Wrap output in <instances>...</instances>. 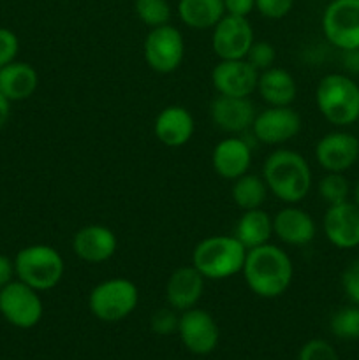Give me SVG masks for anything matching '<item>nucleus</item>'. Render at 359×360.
I'll list each match as a JSON object with an SVG mask.
<instances>
[{"mask_svg":"<svg viewBox=\"0 0 359 360\" xmlns=\"http://www.w3.org/2000/svg\"><path fill=\"white\" fill-rule=\"evenodd\" d=\"M241 274L252 294L263 299H275L285 294L291 287L294 266L285 250L266 243L246 250Z\"/></svg>","mask_w":359,"mask_h":360,"instance_id":"1","label":"nucleus"},{"mask_svg":"<svg viewBox=\"0 0 359 360\" xmlns=\"http://www.w3.org/2000/svg\"><path fill=\"white\" fill-rule=\"evenodd\" d=\"M263 179L270 193L285 204H299L312 188V169L301 153L294 150L273 151L263 167Z\"/></svg>","mask_w":359,"mask_h":360,"instance_id":"2","label":"nucleus"},{"mask_svg":"<svg viewBox=\"0 0 359 360\" xmlns=\"http://www.w3.org/2000/svg\"><path fill=\"white\" fill-rule=\"evenodd\" d=\"M246 248L234 236H210L196 245L192 266L206 280L220 281L241 273Z\"/></svg>","mask_w":359,"mask_h":360,"instance_id":"3","label":"nucleus"},{"mask_svg":"<svg viewBox=\"0 0 359 360\" xmlns=\"http://www.w3.org/2000/svg\"><path fill=\"white\" fill-rule=\"evenodd\" d=\"M315 104L331 125H352L359 120V84L345 74H327L315 88Z\"/></svg>","mask_w":359,"mask_h":360,"instance_id":"4","label":"nucleus"},{"mask_svg":"<svg viewBox=\"0 0 359 360\" xmlns=\"http://www.w3.org/2000/svg\"><path fill=\"white\" fill-rule=\"evenodd\" d=\"M16 280L37 292H48L62 281L65 264L56 248L49 245H30L14 257Z\"/></svg>","mask_w":359,"mask_h":360,"instance_id":"5","label":"nucleus"},{"mask_svg":"<svg viewBox=\"0 0 359 360\" xmlns=\"http://www.w3.org/2000/svg\"><path fill=\"white\" fill-rule=\"evenodd\" d=\"M139 302V290L127 278H109L95 285L88 295V309L97 320L116 323L125 320Z\"/></svg>","mask_w":359,"mask_h":360,"instance_id":"6","label":"nucleus"},{"mask_svg":"<svg viewBox=\"0 0 359 360\" xmlns=\"http://www.w3.org/2000/svg\"><path fill=\"white\" fill-rule=\"evenodd\" d=\"M144 62L158 74H171L180 69L185 56L183 34L171 23L150 28L143 44Z\"/></svg>","mask_w":359,"mask_h":360,"instance_id":"7","label":"nucleus"},{"mask_svg":"<svg viewBox=\"0 0 359 360\" xmlns=\"http://www.w3.org/2000/svg\"><path fill=\"white\" fill-rule=\"evenodd\" d=\"M0 313L11 326L32 329L41 322L44 306L37 290L23 281L13 280L0 288Z\"/></svg>","mask_w":359,"mask_h":360,"instance_id":"8","label":"nucleus"},{"mask_svg":"<svg viewBox=\"0 0 359 360\" xmlns=\"http://www.w3.org/2000/svg\"><path fill=\"white\" fill-rule=\"evenodd\" d=\"M322 32L340 51L359 49V0H333L324 9Z\"/></svg>","mask_w":359,"mask_h":360,"instance_id":"9","label":"nucleus"},{"mask_svg":"<svg viewBox=\"0 0 359 360\" xmlns=\"http://www.w3.org/2000/svg\"><path fill=\"white\" fill-rule=\"evenodd\" d=\"M301 130V116L292 105H267V109L257 112L250 129L252 137L267 146H280L294 139Z\"/></svg>","mask_w":359,"mask_h":360,"instance_id":"10","label":"nucleus"},{"mask_svg":"<svg viewBox=\"0 0 359 360\" xmlns=\"http://www.w3.org/2000/svg\"><path fill=\"white\" fill-rule=\"evenodd\" d=\"M211 48L218 60H241L256 41L248 18L224 14L211 28Z\"/></svg>","mask_w":359,"mask_h":360,"instance_id":"11","label":"nucleus"},{"mask_svg":"<svg viewBox=\"0 0 359 360\" xmlns=\"http://www.w3.org/2000/svg\"><path fill=\"white\" fill-rule=\"evenodd\" d=\"M180 340L194 355H208L217 348L220 330L213 316L201 308H190L180 315Z\"/></svg>","mask_w":359,"mask_h":360,"instance_id":"12","label":"nucleus"},{"mask_svg":"<svg viewBox=\"0 0 359 360\" xmlns=\"http://www.w3.org/2000/svg\"><path fill=\"white\" fill-rule=\"evenodd\" d=\"M256 105L250 97H227L217 95L210 104L213 125L229 136H241L248 132L256 120Z\"/></svg>","mask_w":359,"mask_h":360,"instance_id":"13","label":"nucleus"},{"mask_svg":"<svg viewBox=\"0 0 359 360\" xmlns=\"http://www.w3.org/2000/svg\"><path fill=\"white\" fill-rule=\"evenodd\" d=\"M259 72L241 60H218L211 70V83L218 95L227 97H250L257 90Z\"/></svg>","mask_w":359,"mask_h":360,"instance_id":"14","label":"nucleus"},{"mask_svg":"<svg viewBox=\"0 0 359 360\" xmlns=\"http://www.w3.org/2000/svg\"><path fill=\"white\" fill-rule=\"evenodd\" d=\"M315 160L326 172H345L359 160V139L348 132H329L315 144Z\"/></svg>","mask_w":359,"mask_h":360,"instance_id":"15","label":"nucleus"},{"mask_svg":"<svg viewBox=\"0 0 359 360\" xmlns=\"http://www.w3.org/2000/svg\"><path fill=\"white\" fill-rule=\"evenodd\" d=\"M322 229L327 241L336 248H355L359 246V207L348 200L327 206Z\"/></svg>","mask_w":359,"mask_h":360,"instance_id":"16","label":"nucleus"},{"mask_svg":"<svg viewBox=\"0 0 359 360\" xmlns=\"http://www.w3.org/2000/svg\"><path fill=\"white\" fill-rule=\"evenodd\" d=\"M118 239L106 225H84L74 234L73 252L80 260L87 264H104L116 253Z\"/></svg>","mask_w":359,"mask_h":360,"instance_id":"17","label":"nucleus"},{"mask_svg":"<svg viewBox=\"0 0 359 360\" xmlns=\"http://www.w3.org/2000/svg\"><path fill=\"white\" fill-rule=\"evenodd\" d=\"M211 165L222 179L234 181L246 174L252 165V146L239 136L225 137L218 141L211 153Z\"/></svg>","mask_w":359,"mask_h":360,"instance_id":"18","label":"nucleus"},{"mask_svg":"<svg viewBox=\"0 0 359 360\" xmlns=\"http://www.w3.org/2000/svg\"><path fill=\"white\" fill-rule=\"evenodd\" d=\"M317 225L308 211L287 204L273 217V236L289 246H306L315 239Z\"/></svg>","mask_w":359,"mask_h":360,"instance_id":"19","label":"nucleus"},{"mask_svg":"<svg viewBox=\"0 0 359 360\" xmlns=\"http://www.w3.org/2000/svg\"><path fill=\"white\" fill-rule=\"evenodd\" d=\"M206 278L190 264L182 266L171 273L165 283V299L168 304L176 311L183 313L190 308H196L199 299L203 297Z\"/></svg>","mask_w":359,"mask_h":360,"instance_id":"20","label":"nucleus"},{"mask_svg":"<svg viewBox=\"0 0 359 360\" xmlns=\"http://www.w3.org/2000/svg\"><path fill=\"white\" fill-rule=\"evenodd\" d=\"M196 132V120L192 112L183 105H168L157 115L153 134L168 148H182L189 143Z\"/></svg>","mask_w":359,"mask_h":360,"instance_id":"21","label":"nucleus"},{"mask_svg":"<svg viewBox=\"0 0 359 360\" xmlns=\"http://www.w3.org/2000/svg\"><path fill=\"white\" fill-rule=\"evenodd\" d=\"M39 86V74L30 63L11 62L0 69V94L9 102L30 98Z\"/></svg>","mask_w":359,"mask_h":360,"instance_id":"22","label":"nucleus"},{"mask_svg":"<svg viewBox=\"0 0 359 360\" xmlns=\"http://www.w3.org/2000/svg\"><path fill=\"white\" fill-rule=\"evenodd\" d=\"M256 91H259L260 98L267 105L280 108V105H292L298 95V84L289 70L273 65L271 69L259 72Z\"/></svg>","mask_w":359,"mask_h":360,"instance_id":"23","label":"nucleus"},{"mask_svg":"<svg viewBox=\"0 0 359 360\" xmlns=\"http://www.w3.org/2000/svg\"><path fill=\"white\" fill-rule=\"evenodd\" d=\"M234 236L246 250L257 248L273 238V217L266 213L263 207L243 211L234 227Z\"/></svg>","mask_w":359,"mask_h":360,"instance_id":"24","label":"nucleus"},{"mask_svg":"<svg viewBox=\"0 0 359 360\" xmlns=\"http://www.w3.org/2000/svg\"><path fill=\"white\" fill-rule=\"evenodd\" d=\"M224 0H180L178 16L194 30H211L224 18Z\"/></svg>","mask_w":359,"mask_h":360,"instance_id":"25","label":"nucleus"},{"mask_svg":"<svg viewBox=\"0 0 359 360\" xmlns=\"http://www.w3.org/2000/svg\"><path fill=\"white\" fill-rule=\"evenodd\" d=\"M267 193H270V190H267L266 183H264V179L257 174L246 172V174L239 176L238 179L232 181V202H234L241 211L263 207V204L266 202L267 199Z\"/></svg>","mask_w":359,"mask_h":360,"instance_id":"26","label":"nucleus"},{"mask_svg":"<svg viewBox=\"0 0 359 360\" xmlns=\"http://www.w3.org/2000/svg\"><path fill=\"white\" fill-rule=\"evenodd\" d=\"M134 11L148 28L162 27L171 20V6L168 0H134Z\"/></svg>","mask_w":359,"mask_h":360,"instance_id":"27","label":"nucleus"},{"mask_svg":"<svg viewBox=\"0 0 359 360\" xmlns=\"http://www.w3.org/2000/svg\"><path fill=\"white\" fill-rule=\"evenodd\" d=\"M317 190H319L320 199H322L327 206H333V204H340L348 200L351 185H348L344 172H327V174L320 179Z\"/></svg>","mask_w":359,"mask_h":360,"instance_id":"28","label":"nucleus"},{"mask_svg":"<svg viewBox=\"0 0 359 360\" xmlns=\"http://www.w3.org/2000/svg\"><path fill=\"white\" fill-rule=\"evenodd\" d=\"M329 327L340 340H359V306H348L334 313Z\"/></svg>","mask_w":359,"mask_h":360,"instance_id":"29","label":"nucleus"},{"mask_svg":"<svg viewBox=\"0 0 359 360\" xmlns=\"http://www.w3.org/2000/svg\"><path fill=\"white\" fill-rule=\"evenodd\" d=\"M245 60L257 72H263V70L271 69L275 65V62H277V49L267 41H253Z\"/></svg>","mask_w":359,"mask_h":360,"instance_id":"30","label":"nucleus"},{"mask_svg":"<svg viewBox=\"0 0 359 360\" xmlns=\"http://www.w3.org/2000/svg\"><path fill=\"white\" fill-rule=\"evenodd\" d=\"M176 309L169 308H160L151 315L150 319V327L155 334L158 336H169V334L176 333L178 330V322L180 316L176 315Z\"/></svg>","mask_w":359,"mask_h":360,"instance_id":"31","label":"nucleus"},{"mask_svg":"<svg viewBox=\"0 0 359 360\" xmlns=\"http://www.w3.org/2000/svg\"><path fill=\"white\" fill-rule=\"evenodd\" d=\"M299 360H340L336 352L327 341L312 340L303 345L299 352Z\"/></svg>","mask_w":359,"mask_h":360,"instance_id":"32","label":"nucleus"},{"mask_svg":"<svg viewBox=\"0 0 359 360\" xmlns=\"http://www.w3.org/2000/svg\"><path fill=\"white\" fill-rule=\"evenodd\" d=\"M294 7V0H256V11L267 20H282Z\"/></svg>","mask_w":359,"mask_h":360,"instance_id":"33","label":"nucleus"},{"mask_svg":"<svg viewBox=\"0 0 359 360\" xmlns=\"http://www.w3.org/2000/svg\"><path fill=\"white\" fill-rule=\"evenodd\" d=\"M20 51V39L9 28L0 27V69L14 62Z\"/></svg>","mask_w":359,"mask_h":360,"instance_id":"34","label":"nucleus"},{"mask_svg":"<svg viewBox=\"0 0 359 360\" xmlns=\"http://www.w3.org/2000/svg\"><path fill=\"white\" fill-rule=\"evenodd\" d=\"M341 288H344L345 295L355 306H359V259L352 260L341 273Z\"/></svg>","mask_w":359,"mask_h":360,"instance_id":"35","label":"nucleus"},{"mask_svg":"<svg viewBox=\"0 0 359 360\" xmlns=\"http://www.w3.org/2000/svg\"><path fill=\"white\" fill-rule=\"evenodd\" d=\"M225 14L231 16L248 18L250 13L256 9V0H224Z\"/></svg>","mask_w":359,"mask_h":360,"instance_id":"36","label":"nucleus"},{"mask_svg":"<svg viewBox=\"0 0 359 360\" xmlns=\"http://www.w3.org/2000/svg\"><path fill=\"white\" fill-rule=\"evenodd\" d=\"M14 276H16V273H14V260H11L9 257L0 253V288L11 283L14 280Z\"/></svg>","mask_w":359,"mask_h":360,"instance_id":"37","label":"nucleus"},{"mask_svg":"<svg viewBox=\"0 0 359 360\" xmlns=\"http://www.w3.org/2000/svg\"><path fill=\"white\" fill-rule=\"evenodd\" d=\"M341 65L351 74H359V49L341 51Z\"/></svg>","mask_w":359,"mask_h":360,"instance_id":"38","label":"nucleus"},{"mask_svg":"<svg viewBox=\"0 0 359 360\" xmlns=\"http://www.w3.org/2000/svg\"><path fill=\"white\" fill-rule=\"evenodd\" d=\"M9 116H11V102L0 94V130L6 127V123L9 122Z\"/></svg>","mask_w":359,"mask_h":360,"instance_id":"39","label":"nucleus"},{"mask_svg":"<svg viewBox=\"0 0 359 360\" xmlns=\"http://www.w3.org/2000/svg\"><path fill=\"white\" fill-rule=\"evenodd\" d=\"M354 202H355V206L359 207V183L355 185V190H354Z\"/></svg>","mask_w":359,"mask_h":360,"instance_id":"40","label":"nucleus"}]
</instances>
